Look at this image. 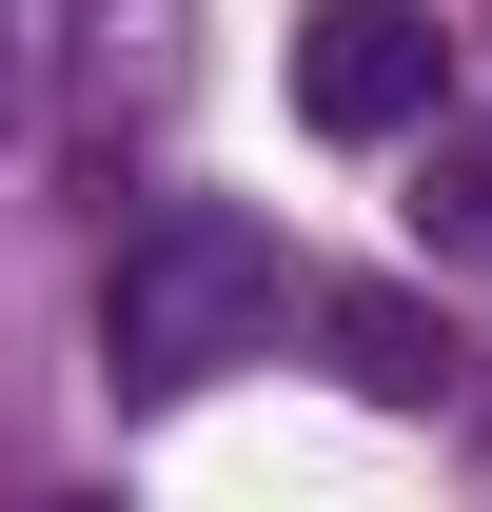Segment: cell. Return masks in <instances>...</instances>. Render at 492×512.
Returning a JSON list of instances; mask_svg holds the SVG:
<instances>
[{
  "label": "cell",
  "instance_id": "cell-4",
  "mask_svg": "<svg viewBox=\"0 0 492 512\" xmlns=\"http://www.w3.org/2000/svg\"><path fill=\"white\" fill-rule=\"evenodd\" d=\"M414 217H433L453 256H492V158H433V197H414Z\"/></svg>",
  "mask_w": 492,
  "mask_h": 512
},
{
  "label": "cell",
  "instance_id": "cell-2",
  "mask_svg": "<svg viewBox=\"0 0 492 512\" xmlns=\"http://www.w3.org/2000/svg\"><path fill=\"white\" fill-rule=\"evenodd\" d=\"M433 79H453V40H433L414 0H315V20H296V119L335 138V158L433 138Z\"/></svg>",
  "mask_w": 492,
  "mask_h": 512
},
{
  "label": "cell",
  "instance_id": "cell-3",
  "mask_svg": "<svg viewBox=\"0 0 492 512\" xmlns=\"http://www.w3.org/2000/svg\"><path fill=\"white\" fill-rule=\"evenodd\" d=\"M315 335H335V375L374 394V414H433V375H453V335L414 316V296H296Z\"/></svg>",
  "mask_w": 492,
  "mask_h": 512
},
{
  "label": "cell",
  "instance_id": "cell-1",
  "mask_svg": "<svg viewBox=\"0 0 492 512\" xmlns=\"http://www.w3.org/2000/svg\"><path fill=\"white\" fill-rule=\"evenodd\" d=\"M296 256H276V217H237V197H158L119 237V276H99V375H119V414H178V394H217L237 355H276L296 335Z\"/></svg>",
  "mask_w": 492,
  "mask_h": 512
}]
</instances>
